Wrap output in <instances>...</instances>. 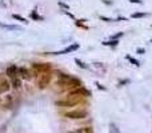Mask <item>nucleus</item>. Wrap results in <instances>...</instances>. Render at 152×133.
<instances>
[{
  "label": "nucleus",
  "instance_id": "ddd939ff",
  "mask_svg": "<svg viewBox=\"0 0 152 133\" xmlns=\"http://www.w3.org/2000/svg\"><path fill=\"white\" fill-rule=\"evenodd\" d=\"M118 40H114V41H104V45H118Z\"/></svg>",
  "mask_w": 152,
  "mask_h": 133
},
{
  "label": "nucleus",
  "instance_id": "4468645a",
  "mask_svg": "<svg viewBox=\"0 0 152 133\" xmlns=\"http://www.w3.org/2000/svg\"><path fill=\"white\" fill-rule=\"evenodd\" d=\"M1 27H4V28H8V29H17L16 25H4V24H0Z\"/></svg>",
  "mask_w": 152,
  "mask_h": 133
},
{
  "label": "nucleus",
  "instance_id": "dca6fc26",
  "mask_svg": "<svg viewBox=\"0 0 152 133\" xmlns=\"http://www.w3.org/2000/svg\"><path fill=\"white\" fill-rule=\"evenodd\" d=\"M75 61L77 63V65H79V66H81V68H87V65H86V64H84V63H81V61H80L79 59H76Z\"/></svg>",
  "mask_w": 152,
  "mask_h": 133
},
{
  "label": "nucleus",
  "instance_id": "9d476101",
  "mask_svg": "<svg viewBox=\"0 0 152 133\" xmlns=\"http://www.w3.org/2000/svg\"><path fill=\"white\" fill-rule=\"evenodd\" d=\"M11 85H12L14 88H20V87H21V81H20V79H17V77L12 79V80H11Z\"/></svg>",
  "mask_w": 152,
  "mask_h": 133
},
{
  "label": "nucleus",
  "instance_id": "1a4fd4ad",
  "mask_svg": "<svg viewBox=\"0 0 152 133\" xmlns=\"http://www.w3.org/2000/svg\"><path fill=\"white\" fill-rule=\"evenodd\" d=\"M79 48V45L77 44H73V45H69V47H67L64 51H62V52H55V55H60V53H68V52H72V51H75V49H77Z\"/></svg>",
  "mask_w": 152,
  "mask_h": 133
},
{
  "label": "nucleus",
  "instance_id": "2eb2a0df",
  "mask_svg": "<svg viewBox=\"0 0 152 133\" xmlns=\"http://www.w3.org/2000/svg\"><path fill=\"white\" fill-rule=\"evenodd\" d=\"M83 133H93L92 132V128H90V126H86V128H83Z\"/></svg>",
  "mask_w": 152,
  "mask_h": 133
},
{
  "label": "nucleus",
  "instance_id": "aec40b11",
  "mask_svg": "<svg viewBox=\"0 0 152 133\" xmlns=\"http://www.w3.org/2000/svg\"><path fill=\"white\" fill-rule=\"evenodd\" d=\"M138 53H140V55H142V53H144V49H143V48H139V49H138Z\"/></svg>",
  "mask_w": 152,
  "mask_h": 133
},
{
  "label": "nucleus",
  "instance_id": "f8f14e48",
  "mask_svg": "<svg viewBox=\"0 0 152 133\" xmlns=\"http://www.w3.org/2000/svg\"><path fill=\"white\" fill-rule=\"evenodd\" d=\"M145 12H136V14H132L131 15V18H134V19H139V18H143V16H145Z\"/></svg>",
  "mask_w": 152,
  "mask_h": 133
},
{
  "label": "nucleus",
  "instance_id": "4be33fe9",
  "mask_svg": "<svg viewBox=\"0 0 152 133\" xmlns=\"http://www.w3.org/2000/svg\"><path fill=\"white\" fill-rule=\"evenodd\" d=\"M0 80H1V79H0Z\"/></svg>",
  "mask_w": 152,
  "mask_h": 133
},
{
  "label": "nucleus",
  "instance_id": "9b49d317",
  "mask_svg": "<svg viewBox=\"0 0 152 133\" xmlns=\"http://www.w3.org/2000/svg\"><path fill=\"white\" fill-rule=\"evenodd\" d=\"M12 18H14V19H15V20H19V21H23V23H25V24H27V23H28V21H27V20H25V19H24V18H23V16H20V15H16V14H14V15H12Z\"/></svg>",
  "mask_w": 152,
  "mask_h": 133
},
{
  "label": "nucleus",
  "instance_id": "39448f33",
  "mask_svg": "<svg viewBox=\"0 0 152 133\" xmlns=\"http://www.w3.org/2000/svg\"><path fill=\"white\" fill-rule=\"evenodd\" d=\"M71 79H72V76H69V75L60 73L59 77H58V85H62V87H68Z\"/></svg>",
  "mask_w": 152,
  "mask_h": 133
},
{
  "label": "nucleus",
  "instance_id": "f03ea898",
  "mask_svg": "<svg viewBox=\"0 0 152 133\" xmlns=\"http://www.w3.org/2000/svg\"><path fill=\"white\" fill-rule=\"evenodd\" d=\"M32 69L38 73H48L51 71V64L49 63H34L32 64Z\"/></svg>",
  "mask_w": 152,
  "mask_h": 133
},
{
  "label": "nucleus",
  "instance_id": "7ed1b4c3",
  "mask_svg": "<svg viewBox=\"0 0 152 133\" xmlns=\"http://www.w3.org/2000/svg\"><path fill=\"white\" fill-rule=\"evenodd\" d=\"M51 83V75L49 73H42L38 79V88L39 89H45Z\"/></svg>",
  "mask_w": 152,
  "mask_h": 133
},
{
  "label": "nucleus",
  "instance_id": "423d86ee",
  "mask_svg": "<svg viewBox=\"0 0 152 133\" xmlns=\"http://www.w3.org/2000/svg\"><path fill=\"white\" fill-rule=\"evenodd\" d=\"M11 81L8 80H0V93H7L11 89Z\"/></svg>",
  "mask_w": 152,
  "mask_h": 133
},
{
  "label": "nucleus",
  "instance_id": "412c9836",
  "mask_svg": "<svg viewBox=\"0 0 152 133\" xmlns=\"http://www.w3.org/2000/svg\"><path fill=\"white\" fill-rule=\"evenodd\" d=\"M120 36H123V32H120V33H118V35H115L114 37H115V39H118V37H120Z\"/></svg>",
  "mask_w": 152,
  "mask_h": 133
},
{
  "label": "nucleus",
  "instance_id": "6ab92c4d",
  "mask_svg": "<svg viewBox=\"0 0 152 133\" xmlns=\"http://www.w3.org/2000/svg\"><path fill=\"white\" fill-rule=\"evenodd\" d=\"M59 5H62V7H64L66 10H68V5H67V4H64V3H60V1H59Z\"/></svg>",
  "mask_w": 152,
  "mask_h": 133
},
{
  "label": "nucleus",
  "instance_id": "f3484780",
  "mask_svg": "<svg viewBox=\"0 0 152 133\" xmlns=\"http://www.w3.org/2000/svg\"><path fill=\"white\" fill-rule=\"evenodd\" d=\"M127 59H128V60H129V61H131V63H132V64H135V65H139V63H138V61H136V60H134V59H132V57H129V56H128V57H127Z\"/></svg>",
  "mask_w": 152,
  "mask_h": 133
},
{
  "label": "nucleus",
  "instance_id": "a211bd4d",
  "mask_svg": "<svg viewBox=\"0 0 152 133\" xmlns=\"http://www.w3.org/2000/svg\"><path fill=\"white\" fill-rule=\"evenodd\" d=\"M131 3H138V4H142V0H129Z\"/></svg>",
  "mask_w": 152,
  "mask_h": 133
},
{
  "label": "nucleus",
  "instance_id": "f257e3e1",
  "mask_svg": "<svg viewBox=\"0 0 152 133\" xmlns=\"http://www.w3.org/2000/svg\"><path fill=\"white\" fill-rule=\"evenodd\" d=\"M66 117L68 119H73V120H80V119H86L88 116V112L86 109H73V111H69V112L64 113Z\"/></svg>",
  "mask_w": 152,
  "mask_h": 133
},
{
  "label": "nucleus",
  "instance_id": "20e7f679",
  "mask_svg": "<svg viewBox=\"0 0 152 133\" xmlns=\"http://www.w3.org/2000/svg\"><path fill=\"white\" fill-rule=\"evenodd\" d=\"M68 96H73V97L81 98V97H90L91 93H90V91H87L86 88L79 87V88H76V89H72V91L68 93Z\"/></svg>",
  "mask_w": 152,
  "mask_h": 133
},
{
  "label": "nucleus",
  "instance_id": "0eeeda50",
  "mask_svg": "<svg viewBox=\"0 0 152 133\" xmlns=\"http://www.w3.org/2000/svg\"><path fill=\"white\" fill-rule=\"evenodd\" d=\"M17 73H19V69H17V66L11 65V66H8V68H7V75L11 77V79H15Z\"/></svg>",
  "mask_w": 152,
  "mask_h": 133
},
{
  "label": "nucleus",
  "instance_id": "6e6552de",
  "mask_svg": "<svg viewBox=\"0 0 152 133\" xmlns=\"http://www.w3.org/2000/svg\"><path fill=\"white\" fill-rule=\"evenodd\" d=\"M19 73L21 75V77H23V79H25V80H31V72H29V71L27 69V68H24V66H23V68H19Z\"/></svg>",
  "mask_w": 152,
  "mask_h": 133
}]
</instances>
